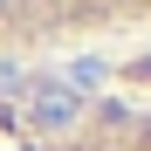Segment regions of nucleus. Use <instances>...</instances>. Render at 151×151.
<instances>
[{"instance_id":"nucleus-2","label":"nucleus","mask_w":151,"mask_h":151,"mask_svg":"<svg viewBox=\"0 0 151 151\" xmlns=\"http://www.w3.org/2000/svg\"><path fill=\"white\" fill-rule=\"evenodd\" d=\"M103 35H151V0H0L7 55H55Z\"/></svg>"},{"instance_id":"nucleus-1","label":"nucleus","mask_w":151,"mask_h":151,"mask_svg":"<svg viewBox=\"0 0 151 151\" xmlns=\"http://www.w3.org/2000/svg\"><path fill=\"white\" fill-rule=\"evenodd\" d=\"M0 151H151V110L0 48Z\"/></svg>"}]
</instances>
